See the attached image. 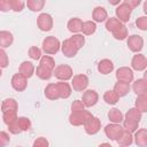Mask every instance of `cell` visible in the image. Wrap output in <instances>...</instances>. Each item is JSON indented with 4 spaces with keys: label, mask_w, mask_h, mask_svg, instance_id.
Listing matches in <instances>:
<instances>
[{
    "label": "cell",
    "mask_w": 147,
    "mask_h": 147,
    "mask_svg": "<svg viewBox=\"0 0 147 147\" xmlns=\"http://www.w3.org/2000/svg\"><path fill=\"white\" fill-rule=\"evenodd\" d=\"M9 3H10V10L14 11H22L25 5V2L22 0H9Z\"/></svg>",
    "instance_id": "60d3db41"
},
{
    "label": "cell",
    "mask_w": 147,
    "mask_h": 147,
    "mask_svg": "<svg viewBox=\"0 0 147 147\" xmlns=\"http://www.w3.org/2000/svg\"><path fill=\"white\" fill-rule=\"evenodd\" d=\"M1 75H2V70H1V68H0V77H1Z\"/></svg>",
    "instance_id": "f5cc1de1"
},
{
    "label": "cell",
    "mask_w": 147,
    "mask_h": 147,
    "mask_svg": "<svg viewBox=\"0 0 147 147\" xmlns=\"http://www.w3.org/2000/svg\"><path fill=\"white\" fill-rule=\"evenodd\" d=\"M123 130H124V129H123L119 124H114V123H111V124H108V125L105 127V133H106V136H107L110 140H117V139L121 137Z\"/></svg>",
    "instance_id": "8fae6325"
},
{
    "label": "cell",
    "mask_w": 147,
    "mask_h": 147,
    "mask_svg": "<svg viewBox=\"0 0 147 147\" xmlns=\"http://www.w3.org/2000/svg\"><path fill=\"white\" fill-rule=\"evenodd\" d=\"M92 18H93V22L95 23H101V22H105L107 18H108V13L107 10L103 8V7H95L93 9V13H92Z\"/></svg>",
    "instance_id": "e0dca14e"
},
{
    "label": "cell",
    "mask_w": 147,
    "mask_h": 147,
    "mask_svg": "<svg viewBox=\"0 0 147 147\" xmlns=\"http://www.w3.org/2000/svg\"><path fill=\"white\" fill-rule=\"evenodd\" d=\"M61 51H62L63 55H65L67 57H74V56L77 55V53H78L79 49L69 39H65L62 42V45H61Z\"/></svg>",
    "instance_id": "5bb4252c"
},
{
    "label": "cell",
    "mask_w": 147,
    "mask_h": 147,
    "mask_svg": "<svg viewBox=\"0 0 147 147\" xmlns=\"http://www.w3.org/2000/svg\"><path fill=\"white\" fill-rule=\"evenodd\" d=\"M29 56L32 60H40L41 59V49L37 46H31L29 48Z\"/></svg>",
    "instance_id": "b9f144b4"
},
{
    "label": "cell",
    "mask_w": 147,
    "mask_h": 147,
    "mask_svg": "<svg viewBox=\"0 0 147 147\" xmlns=\"http://www.w3.org/2000/svg\"><path fill=\"white\" fill-rule=\"evenodd\" d=\"M121 24H123V23H121L116 17H110V18H107V21H106V29L108 30V31H110V32H113L118 25H121Z\"/></svg>",
    "instance_id": "f35d334b"
},
{
    "label": "cell",
    "mask_w": 147,
    "mask_h": 147,
    "mask_svg": "<svg viewBox=\"0 0 147 147\" xmlns=\"http://www.w3.org/2000/svg\"><path fill=\"white\" fill-rule=\"evenodd\" d=\"M93 115L88 111V110H82V111H77V113H71L69 116V123L74 126H80L84 125Z\"/></svg>",
    "instance_id": "7a4b0ae2"
},
{
    "label": "cell",
    "mask_w": 147,
    "mask_h": 147,
    "mask_svg": "<svg viewBox=\"0 0 147 147\" xmlns=\"http://www.w3.org/2000/svg\"><path fill=\"white\" fill-rule=\"evenodd\" d=\"M10 142L9 134L5 131H0V147H6Z\"/></svg>",
    "instance_id": "ee69618b"
},
{
    "label": "cell",
    "mask_w": 147,
    "mask_h": 147,
    "mask_svg": "<svg viewBox=\"0 0 147 147\" xmlns=\"http://www.w3.org/2000/svg\"><path fill=\"white\" fill-rule=\"evenodd\" d=\"M118 147H124V146H118Z\"/></svg>",
    "instance_id": "db71d44e"
},
{
    "label": "cell",
    "mask_w": 147,
    "mask_h": 147,
    "mask_svg": "<svg viewBox=\"0 0 147 147\" xmlns=\"http://www.w3.org/2000/svg\"><path fill=\"white\" fill-rule=\"evenodd\" d=\"M10 10V3L9 0H0V11H9Z\"/></svg>",
    "instance_id": "c3c4849f"
},
{
    "label": "cell",
    "mask_w": 147,
    "mask_h": 147,
    "mask_svg": "<svg viewBox=\"0 0 147 147\" xmlns=\"http://www.w3.org/2000/svg\"><path fill=\"white\" fill-rule=\"evenodd\" d=\"M96 30V24L93 22V21H86V22H83V28H82V31L85 36H91L95 32Z\"/></svg>",
    "instance_id": "836d02e7"
},
{
    "label": "cell",
    "mask_w": 147,
    "mask_h": 147,
    "mask_svg": "<svg viewBox=\"0 0 147 147\" xmlns=\"http://www.w3.org/2000/svg\"><path fill=\"white\" fill-rule=\"evenodd\" d=\"M113 91L118 95V98H121V96H125V95L130 92V84H127V83H123V82H117V83L115 84Z\"/></svg>",
    "instance_id": "cb8c5ba5"
},
{
    "label": "cell",
    "mask_w": 147,
    "mask_h": 147,
    "mask_svg": "<svg viewBox=\"0 0 147 147\" xmlns=\"http://www.w3.org/2000/svg\"><path fill=\"white\" fill-rule=\"evenodd\" d=\"M2 119H3V123L8 126L10 124H13L14 122H16L17 119V111L15 110H9V111H5L2 113Z\"/></svg>",
    "instance_id": "4dcf8cb0"
},
{
    "label": "cell",
    "mask_w": 147,
    "mask_h": 147,
    "mask_svg": "<svg viewBox=\"0 0 147 147\" xmlns=\"http://www.w3.org/2000/svg\"><path fill=\"white\" fill-rule=\"evenodd\" d=\"M132 88H133V92H134L137 95L147 94V82H146V79H144V78L137 79V80L133 83Z\"/></svg>",
    "instance_id": "d6986e66"
},
{
    "label": "cell",
    "mask_w": 147,
    "mask_h": 147,
    "mask_svg": "<svg viewBox=\"0 0 147 147\" xmlns=\"http://www.w3.org/2000/svg\"><path fill=\"white\" fill-rule=\"evenodd\" d=\"M116 78H117V82L130 84L133 80V71L127 67H121L116 71Z\"/></svg>",
    "instance_id": "30bf717a"
},
{
    "label": "cell",
    "mask_w": 147,
    "mask_h": 147,
    "mask_svg": "<svg viewBox=\"0 0 147 147\" xmlns=\"http://www.w3.org/2000/svg\"><path fill=\"white\" fill-rule=\"evenodd\" d=\"M9 63L8 55L3 48H0V68H6Z\"/></svg>",
    "instance_id": "7bdbcfd3"
},
{
    "label": "cell",
    "mask_w": 147,
    "mask_h": 147,
    "mask_svg": "<svg viewBox=\"0 0 147 147\" xmlns=\"http://www.w3.org/2000/svg\"><path fill=\"white\" fill-rule=\"evenodd\" d=\"M88 86V78L86 75L79 74L71 78V87L76 92H83Z\"/></svg>",
    "instance_id": "277c9868"
},
{
    "label": "cell",
    "mask_w": 147,
    "mask_h": 147,
    "mask_svg": "<svg viewBox=\"0 0 147 147\" xmlns=\"http://www.w3.org/2000/svg\"><path fill=\"white\" fill-rule=\"evenodd\" d=\"M45 96L47 99H49V100H57V99H60L56 84L51 83V84H48L46 86V88H45Z\"/></svg>",
    "instance_id": "d4e9b609"
},
{
    "label": "cell",
    "mask_w": 147,
    "mask_h": 147,
    "mask_svg": "<svg viewBox=\"0 0 147 147\" xmlns=\"http://www.w3.org/2000/svg\"><path fill=\"white\" fill-rule=\"evenodd\" d=\"M136 25H137L138 29H140L141 31H146V30H147V17H146V16H141V17L137 18Z\"/></svg>",
    "instance_id": "f6af8a7d"
},
{
    "label": "cell",
    "mask_w": 147,
    "mask_h": 147,
    "mask_svg": "<svg viewBox=\"0 0 147 147\" xmlns=\"http://www.w3.org/2000/svg\"><path fill=\"white\" fill-rule=\"evenodd\" d=\"M67 26H68V30L70 32H72L74 34L79 33L82 31V28H83V21L80 18H78V17L70 18L68 24H67Z\"/></svg>",
    "instance_id": "44dd1931"
},
{
    "label": "cell",
    "mask_w": 147,
    "mask_h": 147,
    "mask_svg": "<svg viewBox=\"0 0 147 147\" xmlns=\"http://www.w3.org/2000/svg\"><path fill=\"white\" fill-rule=\"evenodd\" d=\"M36 75L42 80H48L52 77L53 71H51V70H48V69H46L41 65H38L37 69H36Z\"/></svg>",
    "instance_id": "e575fe53"
},
{
    "label": "cell",
    "mask_w": 147,
    "mask_h": 147,
    "mask_svg": "<svg viewBox=\"0 0 147 147\" xmlns=\"http://www.w3.org/2000/svg\"><path fill=\"white\" fill-rule=\"evenodd\" d=\"M17 109H18V105H17V101H16L15 99L9 98V99L3 100L2 103H1V111H2V113L9 111V110H15V111H17Z\"/></svg>",
    "instance_id": "484cf974"
},
{
    "label": "cell",
    "mask_w": 147,
    "mask_h": 147,
    "mask_svg": "<svg viewBox=\"0 0 147 147\" xmlns=\"http://www.w3.org/2000/svg\"><path fill=\"white\" fill-rule=\"evenodd\" d=\"M138 126H139V123L137 122H133V121H129V119H124L123 122V129L129 131V132H136L138 130Z\"/></svg>",
    "instance_id": "ab89813d"
},
{
    "label": "cell",
    "mask_w": 147,
    "mask_h": 147,
    "mask_svg": "<svg viewBox=\"0 0 147 147\" xmlns=\"http://www.w3.org/2000/svg\"><path fill=\"white\" fill-rule=\"evenodd\" d=\"M60 47H61V42L54 36L46 37L42 40V49H44V52L47 55H54V54H56L59 52Z\"/></svg>",
    "instance_id": "6da1fadb"
},
{
    "label": "cell",
    "mask_w": 147,
    "mask_h": 147,
    "mask_svg": "<svg viewBox=\"0 0 147 147\" xmlns=\"http://www.w3.org/2000/svg\"><path fill=\"white\" fill-rule=\"evenodd\" d=\"M32 147H49V142H48V140L46 138L39 137V138H37L34 140Z\"/></svg>",
    "instance_id": "bcb514c9"
},
{
    "label": "cell",
    "mask_w": 147,
    "mask_h": 147,
    "mask_svg": "<svg viewBox=\"0 0 147 147\" xmlns=\"http://www.w3.org/2000/svg\"><path fill=\"white\" fill-rule=\"evenodd\" d=\"M131 67L132 69L137 71H144L147 68V59L144 54H136L132 57L131 61Z\"/></svg>",
    "instance_id": "4fadbf2b"
},
{
    "label": "cell",
    "mask_w": 147,
    "mask_h": 147,
    "mask_svg": "<svg viewBox=\"0 0 147 147\" xmlns=\"http://www.w3.org/2000/svg\"><path fill=\"white\" fill-rule=\"evenodd\" d=\"M69 40L79 49V48H82L83 46H84V44H85V38L83 37V34H80V33H76V34H72L70 38H69Z\"/></svg>",
    "instance_id": "74e56055"
},
{
    "label": "cell",
    "mask_w": 147,
    "mask_h": 147,
    "mask_svg": "<svg viewBox=\"0 0 147 147\" xmlns=\"http://www.w3.org/2000/svg\"><path fill=\"white\" fill-rule=\"evenodd\" d=\"M80 101L85 107H93L99 101V94L94 90H87L83 93V98Z\"/></svg>",
    "instance_id": "ba28073f"
},
{
    "label": "cell",
    "mask_w": 147,
    "mask_h": 147,
    "mask_svg": "<svg viewBox=\"0 0 147 147\" xmlns=\"http://www.w3.org/2000/svg\"><path fill=\"white\" fill-rule=\"evenodd\" d=\"M18 74H21L22 76H24L28 79V78L32 77V75L34 74V65L29 61H24L21 63V65L18 68Z\"/></svg>",
    "instance_id": "9a60e30c"
},
{
    "label": "cell",
    "mask_w": 147,
    "mask_h": 147,
    "mask_svg": "<svg viewBox=\"0 0 147 147\" xmlns=\"http://www.w3.org/2000/svg\"><path fill=\"white\" fill-rule=\"evenodd\" d=\"M85 109V106L83 105V102L80 100H75L71 103V113H77V111H82Z\"/></svg>",
    "instance_id": "7dc6e473"
},
{
    "label": "cell",
    "mask_w": 147,
    "mask_h": 147,
    "mask_svg": "<svg viewBox=\"0 0 147 147\" xmlns=\"http://www.w3.org/2000/svg\"><path fill=\"white\" fill-rule=\"evenodd\" d=\"M138 111L146 113L147 111V94H142V95H138L136 99V107H134Z\"/></svg>",
    "instance_id": "4316f807"
},
{
    "label": "cell",
    "mask_w": 147,
    "mask_h": 147,
    "mask_svg": "<svg viewBox=\"0 0 147 147\" xmlns=\"http://www.w3.org/2000/svg\"><path fill=\"white\" fill-rule=\"evenodd\" d=\"M10 83H11L13 88H14L15 91H17V92L24 91V90L26 88V86H28V79H26L24 76H22L21 74H18V72L15 74V75L11 77Z\"/></svg>",
    "instance_id": "7c38bea8"
},
{
    "label": "cell",
    "mask_w": 147,
    "mask_h": 147,
    "mask_svg": "<svg viewBox=\"0 0 147 147\" xmlns=\"http://www.w3.org/2000/svg\"><path fill=\"white\" fill-rule=\"evenodd\" d=\"M133 140L138 147H146L147 146V131H146V129H138L136 131Z\"/></svg>",
    "instance_id": "2e32d148"
},
{
    "label": "cell",
    "mask_w": 147,
    "mask_h": 147,
    "mask_svg": "<svg viewBox=\"0 0 147 147\" xmlns=\"http://www.w3.org/2000/svg\"><path fill=\"white\" fill-rule=\"evenodd\" d=\"M99 147H113L110 144H108V142H103V144H101Z\"/></svg>",
    "instance_id": "816d5d0a"
},
{
    "label": "cell",
    "mask_w": 147,
    "mask_h": 147,
    "mask_svg": "<svg viewBox=\"0 0 147 147\" xmlns=\"http://www.w3.org/2000/svg\"><path fill=\"white\" fill-rule=\"evenodd\" d=\"M116 141L118 142V145H119V146L129 147V146H130V145H132V142H133V136H132V133H131V132H129V131H126V130H123V132H122L121 137H119Z\"/></svg>",
    "instance_id": "7402d4cb"
},
{
    "label": "cell",
    "mask_w": 147,
    "mask_h": 147,
    "mask_svg": "<svg viewBox=\"0 0 147 147\" xmlns=\"http://www.w3.org/2000/svg\"><path fill=\"white\" fill-rule=\"evenodd\" d=\"M84 129H85V132L90 136H93V134H96L100 129H101V121L95 117V116H92L85 124H84Z\"/></svg>",
    "instance_id": "52a82bcc"
},
{
    "label": "cell",
    "mask_w": 147,
    "mask_h": 147,
    "mask_svg": "<svg viewBox=\"0 0 147 147\" xmlns=\"http://www.w3.org/2000/svg\"><path fill=\"white\" fill-rule=\"evenodd\" d=\"M131 11L132 9L127 6V3L124 1L122 2L115 10L116 13V18L121 22V23H126L130 21V16H131Z\"/></svg>",
    "instance_id": "5b68a950"
},
{
    "label": "cell",
    "mask_w": 147,
    "mask_h": 147,
    "mask_svg": "<svg viewBox=\"0 0 147 147\" xmlns=\"http://www.w3.org/2000/svg\"><path fill=\"white\" fill-rule=\"evenodd\" d=\"M125 119L140 123V121H141V113L138 111L136 108H130L126 111V114H125Z\"/></svg>",
    "instance_id": "d6a6232c"
},
{
    "label": "cell",
    "mask_w": 147,
    "mask_h": 147,
    "mask_svg": "<svg viewBox=\"0 0 147 147\" xmlns=\"http://www.w3.org/2000/svg\"><path fill=\"white\" fill-rule=\"evenodd\" d=\"M111 33H113V36H114L115 39H117V40H124L127 37V29H126V26L124 24H121Z\"/></svg>",
    "instance_id": "f1b7e54d"
},
{
    "label": "cell",
    "mask_w": 147,
    "mask_h": 147,
    "mask_svg": "<svg viewBox=\"0 0 147 147\" xmlns=\"http://www.w3.org/2000/svg\"><path fill=\"white\" fill-rule=\"evenodd\" d=\"M17 125L20 127V130L23 132V131H29L31 129V121L28 118V117H17Z\"/></svg>",
    "instance_id": "8d00e7d4"
},
{
    "label": "cell",
    "mask_w": 147,
    "mask_h": 147,
    "mask_svg": "<svg viewBox=\"0 0 147 147\" xmlns=\"http://www.w3.org/2000/svg\"><path fill=\"white\" fill-rule=\"evenodd\" d=\"M16 121H17V119H16ZM8 130H9V132H10V133H13V134H18V133H21V132H22V131L20 130L18 125H17V122H14L13 124L8 125Z\"/></svg>",
    "instance_id": "681fc988"
},
{
    "label": "cell",
    "mask_w": 147,
    "mask_h": 147,
    "mask_svg": "<svg viewBox=\"0 0 147 147\" xmlns=\"http://www.w3.org/2000/svg\"><path fill=\"white\" fill-rule=\"evenodd\" d=\"M127 46L133 53H139L144 47V39L141 36L132 34L127 38Z\"/></svg>",
    "instance_id": "9c48e42d"
},
{
    "label": "cell",
    "mask_w": 147,
    "mask_h": 147,
    "mask_svg": "<svg viewBox=\"0 0 147 147\" xmlns=\"http://www.w3.org/2000/svg\"><path fill=\"white\" fill-rule=\"evenodd\" d=\"M113 70H114V63L108 59H103L98 63V71L102 75H108Z\"/></svg>",
    "instance_id": "ac0fdd59"
},
{
    "label": "cell",
    "mask_w": 147,
    "mask_h": 147,
    "mask_svg": "<svg viewBox=\"0 0 147 147\" xmlns=\"http://www.w3.org/2000/svg\"><path fill=\"white\" fill-rule=\"evenodd\" d=\"M56 87H57L59 95H60L61 99H68L71 95V86L67 82L56 83Z\"/></svg>",
    "instance_id": "ffe728a7"
},
{
    "label": "cell",
    "mask_w": 147,
    "mask_h": 147,
    "mask_svg": "<svg viewBox=\"0 0 147 147\" xmlns=\"http://www.w3.org/2000/svg\"><path fill=\"white\" fill-rule=\"evenodd\" d=\"M53 75L60 79V82H67L72 78V69L68 64H60L53 70Z\"/></svg>",
    "instance_id": "3957f363"
},
{
    "label": "cell",
    "mask_w": 147,
    "mask_h": 147,
    "mask_svg": "<svg viewBox=\"0 0 147 147\" xmlns=\"http://www.w3.org/2000/svg\"><path fill=\"white\" fill-rule=\"evenodd\" d=\"M108 118L110 119L111 123H114V124H119V123L123 121V114H122V111H121L119 109L113 108V109H110L109 113H108Z\"/></svg>",
    "instance_id": "83f0119b"
},
{
    "label": "cell",
    "mask_w": 147,
    "mask_h": 147,
    "mask_svg": "<svg viewBox=\"0 0 147 147\" xmlns=\"http://www.w3.org/2000/svg\"><path fill=\"white\" fill-rule=\"evenodd\" d=\"M14 41V37L9 31H0V48L9 47Z\"/></svg>",
    "instance_id": "603a6c76"
},
{
    "label": "cell",
    "mask_w": 147,
    "mask_h": 147,
    "mask_svg": "<svg viewBox=\"0 0 147 147\" xmlns=\"http://www.w3.org/2000/svg\"><path fill=\"white\" fill-rule=\"evenodd\" d=\"M39 65H41V67H44V68H46V69L53 71V70L55 69V61H54V59H53L52 56H49V55H44V56H41V59H40Z\"/></svg>",
    "instance_id": "f546056e"
},
{
    "label": "cell",
    "mask_w": 147,
    "mask_h": 147,
    "mask_svg": "<svg viewBox=\"0 0 147 147\" xmlns=\"http://www.w3.org/2000/svg\"><path fill=\"white\" fill-rule=\"evenodd\" d=\"M125 2L127 3V6H129L131 9H134L137 6H139L140 0H127V1H125Z\"/></svg>",
    "instance_id": "f907efd6"
},
{
    "label": "cell",
    "mask_w": 147,
    "mask_h": 147,
    "mask_svg": "<svg viewBox=\"0 0 147 147\" xmlns=\"http://www.w3.org/2000/svg\"><path fill=\"white\" fill-rule=\"evenodd\" d=\"M103 100L106 101V103H108V105H116L117 102H118V100H119V98H118V95L114 92V91H106L105 92V94H103Z\"/></svg>",
    "instance_id": "d590c367"
},
{
    "label": "cell",
    "mask_w": 147,
    "mask_h": 147,
    "mask_svg": "<svg viewBox=\"0 0 147 147\" xmlns=\"http://www.w3.org/2000/svg\"><path fill=\"white\" fill-rule=\"evenodd\" d=\"M26 6L31 11H40L45 6V1L44 0H28Z\"/></svg>",
    "instance_id": "1f68e13d"
},
{
    "label": "cell",
    "mask_w": 147,
    "mask_h": 147,
    "mask_svg": "<svg viewBox=\"0 0 147 147\" xmlns=\"http://www.w3.org/2000/svg\"><path fill=\"white\" fill-rule=\"evenodd\" d=\"M37 25L41 31H51L53 28V18L49 14L42 13L37 17Z\"/></svg>",
    "instance_id": "8992f818"
}]
</instances>
